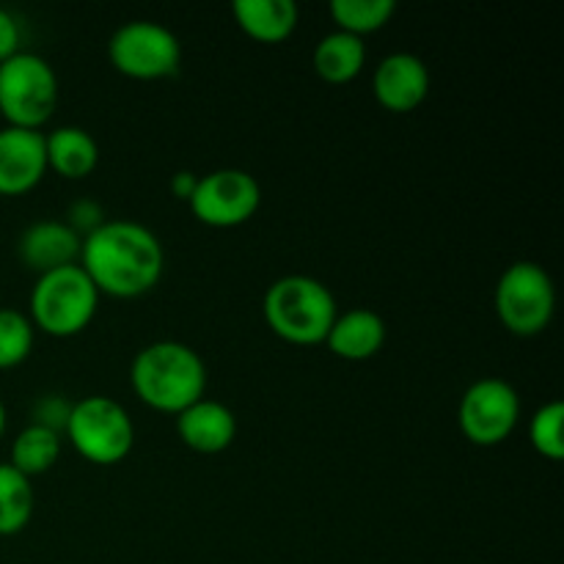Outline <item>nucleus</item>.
<instances>
[{
  "label": "nucleus",
  "instance_id": "f257e3e1",
  "mask_svg": "<svg viewBox=\"0 0 564 564\" xmlns=\"http://www.w3.org/2000/svg\"><path fill=\"white\" fill-rule=\"evenodd\" d=\"M83 273L91 279L99 295L132 301L160 284L165 270L163 242L135 220H105L99 229L83 237Z\"/></svg>",
  "mask_w": 564,
  "mask_h": 564
},
{
  "label": "nucleus",
  "instance_id": "f03ea898",
  "mask_svg": "<svg viewBox=\"0 0 564 564\" xmlns=\"http://www.w3.org/2000/svg\"><path fill=\"white\" fill-rule=\"evenodd\" d=\"M130 386L147 408L180 416L207 394V367L182 341H154L132 358Z\"/></svg>",
  "mask_w": 564,
  "mask_h": 564
},
{
  "label": "nucleus",
  "instance_id": "7ed1b4c3",
  "mask_svg": "<svg viewBox=\"0 0 564 564\" xmlns=\"http://www.w3.org/2000/svg\"><path fill=\"white\" fill-rule=\"evenodd\" d=\"M264 323L295 347L325 345L339 306L328 286L312 275H284L264 292Z\"/></svg>",
  "mask_w": 564,
  "mask_h": 564
},
{
  "label": "nucleus",
  "instance_id": "20e7f679",
  "mask_svg": "<svg viewBox=\"0 0 564 564\" xmlns=\"http://www.w3.org/2000/svg\"><path fill=\"white\" fill-rule=\"evenodd\" d=\"M99 292L80 264L53 270L36 279L31 292V323L53 339H72L94 323L99 308Z\"/></svg>",
  "mask_w": 564,
  "mask_h": 564
},
{
  "label": "nucleus",
  "instance_id": "39448f33",
  "mask_svg": "<svg viewBox=\"0 0 564 564\" xmlns=\"http://www.w3.org/2000/svg\"><path fill=\"white\" fill-rule=\"evenodd\" d=\"M58 108V75L36 53H17L0 64V116L9 127L39 130Z\"/></svg>",
  "mask_w": 564,
  "mask_h": 564
},
{
  "label": "nucleus",
  "instance_id": "423d86ee",
  "mask_svg": "<svg viewBox=\"0 0 564 564\" xmlns=\"http://www.w3.org/2000/svg\"><path fill=\"white\" fill-rule=\"evenodd\" d=\"M64 435L72 449L94 466H116L124 460L135 444V427L121 402L113 397L91 394L72 402Z\"/></svg>",
  "mask_w": 564,
  "mask_h": 564
},
{
  "label": "nucleus",
  "instance_id": "0eeeda50",
  "mask_svg": "<svg viewBox=\"0 0 564 564\" xmlns=\"http://www.w3.org/2000/svg\"><path fill=\"white\" fill-rule=\"evenodd\" d=\"M496 314L512 336L532 339L551 325L556 312V290L538 262H512L496 284Z\"/></svg>",
  "mask_w": 564,
  "mask_h": 564
},
{
  "label": "nucleus",
  "instance_id": "6e6552de",
  "mask_svg": "<svg viewBox=\"0 0 564 564\" xmlns=\"http://www.w3.org/2000/svg\"><path fill=\"white\" fill-rule=\"evenodd\" d=\"M108 58L119 75L132 80H165L182 64V44L154 20H132L110 36Z\"/></svg>",
  "mask_w": 564,
  "mask_h": 564
},
{
  "label": "nucleus",
  "instance_id": "1a4fd4ad",
  "mask_svg": "<svg viewBox=\"0 0 564 564\" xmlns=\"http://www.w3.org/2000/svg\"><path fill=\"white\" fill-rule=\"evenodd\" d=\"M457 422L474 446H499L516 433L521 422V397L507 380L482 378L463 394Z\"/></svg>",
  "mask_w": 564,
  "mask_h": 564
},
{
  "label": "nucleus",
  "instance_id": "9d476101",
  "mask_svg": "<svg viewBox=\"0 0 564 564\" xmlns=\"http://www.w3.org/2000/svg\"><path fill=\"white\" fill-rule=\"evenodd\" d=\"M191 209L204 226L213 229H235L248 224L259 213L262 187L257 176L242 169H218L213 174L198 176V185L191 196Z\"/></svg>",
  "mask_w": 564,
  "mask_h": 564
},
{
  "label": "nucleus",
  "instance_id": "9b49d317",
  "mask_svg": "<svg viewBox=\"0 0 564 564\" xmlns=\"http://www.w3.org/2000/svg\"><path fill=\"white\" fill-rule=\"evenodd\" d=\"M47 174L44 135L39 130H0V196H25Z\"/></svg>",
  "mask_w": 564,
  "mask_h": 564
},
{
  "label": "nucleus",
  "instance_id": "f8f14e48",
  "mask_svg": "<svg viewBox=\"0 0 564 564\" xmlns=\"http://www.w3.org/2000/svg\"><path fill=\"white\" fill-rule=\"evenodd\" d=\"M375 99L389 113H411L430 97V69L419 55L391 53L372 75Z\"/></svg>",
  "mask_w": 564,
  "mask_h": 564
},
{
  "label": "nucleus",
  "instance_id": "ddd939ff",
  "mask_svg": "<svg viewBox=\"0 0 564 564\" xmlns=\"http://www.w3.org/2000/svg\"><path fill=\"white\" fill-rule=\"evenodd\" d=\"M80 248L83 237L66 220H39L22 231L17 257L28 270L44 275L80 262Z\"/></svg>",
  "mask_w": 564,
  "mask_h": 564
},
{
  "label": "nucleus",
  "instance_id": "4468645a",
  "mask_svg": "<svg viewBox=\"0 0 564 564\" xmlns=\"http://www.w3.org/2000/svg\"><path fill=\"white\" fill-rule=\"evenodd\" d=\"M176 435L198 455H220L237 438V416L218 400H198L176 416Z\"/></svg>",
  "mask_w": 564,
  "mask_h": 564
},
{
  "label": "nucleus",
  "instance_id": "2eb2a0df",
  "mask_svg": "<svg viewBox=\"0 0 564 564\" xmlns=\"http://www.w3.org/2000/svg\"><path fill=\"white\" fill-rule=\"evenodd\" d=\"M386 319L372 308H350L345 314H336L334 325L328 330V350L345 361H369L378 356L386 345Z\"/></svg>",
  "mask_w": 564,
  "mask_h": 564
},
{
  "label": "nucleus",
  "instance_id": "dca6fc26",
  "mask_svg": "<svg viewBox=\"0 0 564 564\" xmlns=\"http://www.w3.org/2000/svg\"><path fill=\"white\" fill-rule=\"evenodd\" d=\"M44 152H47V171H55L64 180H86L99 165V143L88 130L75 124L55 127L44 135Z\"/></svg>",
  "mask_w": 564,
  "mask_h": 564
},
{
  "label": "nucleus",
  "instance_id": "f3484780",
  "mask_svg": "<svg viewBox=\"0 0 564 564\" xmlns=\"http://www.w3.org/2000/svg\"><path fill=\"white\" fill-rule=\"evenodd\" d=\"M231 14L248 39L259 44H281L295 33L301 11L292 0H235Z\"/></svg>",
  "mask_w": 564,
  "mask_h": 564
},
{
  "label": "nucleus",
  "instance_id": "a211bd4d",
  "mask_svg": "<svg viewBox=\"0 0 564 564\" xmlns=\"http://www.w3.org/2000/svg\"><path fill=\"white\" fill-rule=\"evenodd\" d=\"M312 66L319 80L330 83V86H345V83L356 80L367 66V44L350 33L334 31L317 42L312 53Z\"/></svg>",
  "mask_w": 564,
  "mask_h": 564
},
{
  "label": "nucleus",
  "instance_id": "6ab92c4d",
  "mask_svg": "<svg viewBox=\"0 0 564 564\" xmlns=\"http://www.w3.org/2000/svg\"><path fill=\"white\" fill-rule=\"evenodd\" d=\"M36 494L31 479L22 477L11 463H0V538H14L31 523Z\"/></svg>",
  "mask_w": 564,
  "mask_h": 564
},
{
  "label": "nucleus",
  "instance_id": "aec40b11",
  "mask_svg": "<svg viewBox=\"0 0 564 564\" xmlns=\"http://www.w3.org/2000/svg\"><path fill=\"white\" fill-rule=\"evenodd\" d=\"M61 457V435L39 424H28L11 444V466L22 474V477H39L47 474L50 468L58 463Z\"/></svg>",
  "mask_w": 564,
  "mask_h": 564
},
{
  "label": "nucleus",
  "instance_id": "412c9836",
  "mask_svg": "<svg viewBox=\"0 0 564 564\" xmlns=\"http://www.w3.org/2000/svg\"><path fill=\"white\" fill-rule=\"evenodd\" d=\"M394 0H334L330 3V17L336 22V31L350 33V36L358 39L383 31L394 20Z\"/></svg>",
  "mask_w": 564,
  "mask_h": 564
},
{
  "label": "nucleus",
  "instance_id": "4be33fe9",
  "mask_svg": "<svg viewBox=\"0 0 564 564\" xmlns=\"http://www.w3.org/2000/svg\"><path fill=\"white\" fill-rule=\"evenodd\" d=\"M36 328L28 314L17 308H0V369H14L33 352Z\"/></svg>",
  "mask_w": 564,
  "mask_h": 564
},
{
  "label": "nucleus",
  "instance_id": "5701e85b",
  "mask_svg": "<svg viewBox=\"0 0 564 564\" xmlns=\"http://www.w3.org/2000/svg\"><path fill=\"white\" fill-rule=\"evenodd\" d=\"M529 444L545 460H562L564 457V405L560 400L545 402L538 408L529 422Z\"/></svg>",
  "mask_w": 564,
  "mask_h": 564
},
{
  "label": "nucleus",
  "instance_id": "b1692460",
  "mask_svg": "<svg viewBox=\"0 0 564 564\" xmlns=\"http://www.w3.org/2000/svg\"><path fill=\"white\" fill-rule=\"evenodd\" d=\"M69 413H72V402H66L64 397L58 394H47L36 402V408H33L31 424H39V427H47L53 430V433L64 435L66 422H69Z\"/></svg>",
  "mask_w": 564,
  "mask_h": 564
},
{
  "label": "nucleus",
  "instance_id": "393cba45",
  "mask_svg": "<svg viewBox=\"0 0 564 564\" xmlns=\"http://www.w3.org/2000/svg\"><path fill=\"white\" fill-rule=\"evenodd\" d=\"M66 224H69L72 229H75L80 237H88L94 229H99V226L105 224V213H102V207H99V204L83 198V202L72 204L69 220H66Z\"/></svg>",
  "mask_w": 564,
  "mask_h": 564
},
{
  "label": "nucleus",
  "instance_id": "a878e982",
  "mask_svg": "<svg viewBox=\"0 0 564 564\" xmlns=\"http://www.w3.org/2000/svg\"><path fill=\"white\" fill-rule=\"evenodd\" d=\"M20 42H22L20 22L14 20L11 11L0 9V64L9 61L11 55L20 53Z\"/></svg>",
  "mask_w": 564,
  "mask_h": 564
},
{
  "label": "nucleus",
  "instance_id": "bb28decb",
  "mask_svg": "<svg viewBox=\"0 0 564 564\" xmlns=\"http://www.w3.org/2000/svg\"><path fill=\"white\" fill-rule=\"evenodd\" d=\"M196 185L198 176L193 174V171H180V174H174V180H171V193H174L176 198H182V202H191Z\"/></svg>",
  "mask_w": 564,
  "mask_h": 564
},
{
  "label": "nucleus",
  "instance_id": "cd10ccee",
  "mask_svg": "<svg viewBox=\"0 0 564 564\" xmlns=\"http://www.w3.org/2000/svg\"><path fill=\"white\" fill-rule=\"evenodd\" d=\"M3 433H6V405L0 402V438H3Z\"/></svg>",
  "mask_w": 564,
  "mask_h": 564
}]
</instances>
